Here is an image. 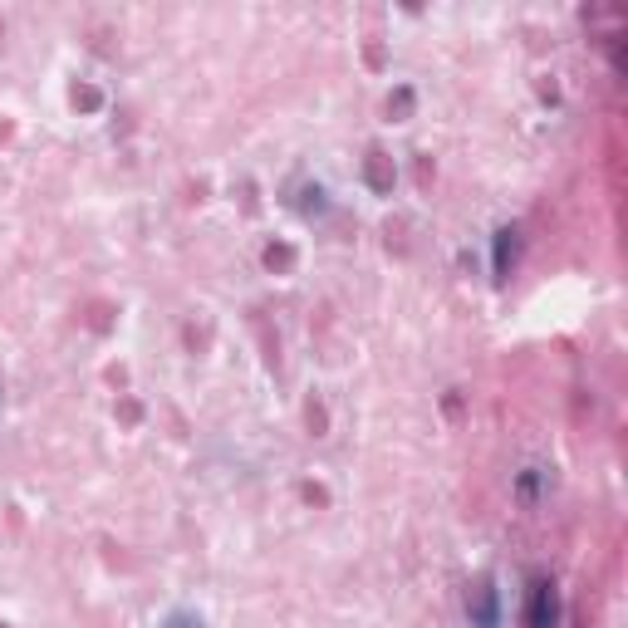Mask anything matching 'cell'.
<instances>
[{"label":"cell","mask_w":628,"mask_h":628,"mask_svg":"<svg viewBox=\"0 0 628 628\" xmlns=\"http://www.w3.org/2000/svg\"><path fill=\"white\" fill-rule=\"evenodd\" d=\"M167 628H202V619H192V614H172Z\"/></svg>","instance_id":"obj_1"}]
</instances>
